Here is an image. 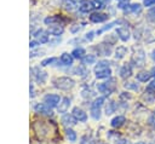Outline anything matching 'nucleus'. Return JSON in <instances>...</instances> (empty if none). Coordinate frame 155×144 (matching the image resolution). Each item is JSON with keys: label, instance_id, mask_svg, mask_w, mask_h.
I'll return each mask as SVG.
<instances>
[{"label": "nucleus", "instance_id": "f257e3e1", "mask_svg": "<svg viewBox=\"0 0 155 144\" xmlns=\"http://www.w3.org/2000/svg\"><path fill=\"white\" fill-rule=\"evenodd\" d=\"M51 126L52 123H47L46 121H35L33 123V129L40 138H50L51 137Z\"/></svg>", "mask_w": 155, "mask_h": 144}, {"label": "nucleus", "instance_id": "f03ea898", "mask_svg": "<svg viewBox=\"0 0 155 144\" xmlns=\"http://www.w3.org/2000/svg\"><path fill=\"white\" fill-rule=\"evenodd\" d=\"M94 74H96V77H98V79H105V77L110 76L111 70L107 62H99L94 67Z\"/></svg>", "mask_w": 155, "mask_h": 144}, {"label": "nucleus", "instance_id": "7ed1b4c3", "mask_svg": "<svg viewBox=\"0 0 155 144\" xmlns=\"http://www.w3.org/2000/svg\"><path fill=\"white\" fill-rule=\"evenodd\" d=\"M53 83H54V86H56L57 88H59V90H65V91H67V90H70V88L75 85L74 80L70 79V77H68V76L57 77V79H54Z\"/></svg>", "mask_w": 155, "mask_h": 144}, {"label": "nucleus", "instance_id": "20e7f679", "mask_svg": "<svg viewBox=\"0 0 155 144\" xmlns=\"http://www.w3.org/2000/svg\"><path fill=\"white\" fill-rule=\"evenodd\" d=\"M103 102H104V98L99 97V98H96L94 102L91 104V115L96 120H98L101 117V106H102Z\"/></svg>", "mask_w": 155, "mask_h": 144}, {"label": "nucleus", "instance_id": "39448f33", "mask_svg": "<svg viewBox=\"0 0 155 144\" xmlns=\"http://www.w3.org/2000/svg\"><path fill=\"white\" fill-rule=\"evenodd\" d=\"M98 90L102 92V93H104V94H110L114 90H115V87H116V85H115V79H110L109 81H107V82H103V83H99L98 86Z\"/></svg>", "mask_w": 155, "mask_h": 144}, {"label": "nucleus", "instance_id": "423d86ee", "mask_svg": "<svg viewBox=\"0 0 155 144\" xmlns=\"http://www.w3.org/2000/svg\"><path fill=\"white\" fill-rule=\"evenodd\" d=\"M61 98L58 94H46L44 97V103L46 105H48L50 108H53V106H57L58 103H59Z\"/></svg>", "mask_w": 155, "mask_h": 144}, {"label": "nucleus", "instance_id": "0eeeda50", "mask_svg": "<svg viewBox=\"0 0 155 144\" xmlns=\"http://www.w3.org/2000/svg\"><path fill=\"white\" fill-rule=\"evenodd\" d=\"M108 15L107 13H102V12H93L91 13L90 16V21L93 22V23H102V22H105L108 19Z\"/></svg>", "mask_w": 155, "mask_h": 144}, {"label": "nucleus", "instance_id": "6e6552de", "mask_svg": "<svg viewBox=\"0 0 155 144\" xmlns=\"http://www.w3.org/2000/svg\"><path fill=\"white\" fill-rule=\"evenodd\" d=\"M34 110L38 113V114H42V115H47V116H51L53 113L51 111V109H50V106L48 105H46V104H36L35 106H34Z\"/></svg>", "mask_w": 155, "mask_h": 144}, {"label": "nucleus", "instance_id": "1a4fd4ad", "mask_svg": "<svg viewBox=\"0 0 155 144\" xmlns=\"http://www.w3.org/2000/svg\"><path fill=\"white\" fill-rule=\"evenodd\" d=\"M73 116L78 121H81V122H85L87 120V114L82 109H80V108H74L73 109Z\"/></svg>", "mask_w": 155, "mask_h": 144}, {"label": "nucleus", "instance_id": "9d476101", "mask_svg": "<svg viewBox=\"0 0 155 144\" xmlns=\"http://www.w3.org/2000/svg\"><path fill=\"white\" fill-rule=\"evenodd\" d=\"M31 70L35 73V74H33V76H34V79H35V81H36V82H39V83H42V82L46 80L47 75H46V73H45V71H41V70H39V68H33Z\"/></svg>", "mask_w": 155, "mask_h": 144}, {"label": "nucleus", "instance_id": "9b49d317", "mask_svg": "<svg viewBox=\"0 0 155 144\" xmlns=\"http://www.w3.org/2000/svg\"><path fill=\"white\" fill-rule=\"evenodd\" d=\"M79 8H80L81 12H91L94 8L93 1L92 0H82L80 6H79Z\"/></svg>", "mask_w": 155, "mask_h": 144}, {"label": "nucleus", "instance_id": "f8f14e48", "mask_svg": "<svg viewBox=\"0 0 155 144\" xmlns=\"http://www.w3.org/2000/svg\"><path fill=\"white\" fill-rule=\"evenodd\" d=\"M116 34L119 35V38L122 40V41H127L130 39V30L125 27H121V28H117L116 29Z\"/></svg>", "mask_w": 155, "mask_h": 144}, {"label": "nucleus", "instance_id": "ddd939ff", "mask_svg": "<svg viewBox=\"0 0 155 144\" xmlns=\"http://www.w3.org/2000/svg\"><path fill=\"white\" fill-rule=\"evenodd\" d=\"M36 38H38V41L40 44H46L48 41V33L47 31H44V30H38L35 34H34Z\"/></svg>", "mask_w": 155, "mask_h": 144}, {"label": "nucleus", "instance_id": "4468645a", "mask_svg": "<svg viewBox=\"0 0 155 144\" xmlns=\"http://www.w3.org/2000/svg\"><path fill=\"white\" fill-rule=\"evenodd\" d=\"M63 27L61 25V24H52L50 28H48V33L50 34H52V35H54V36H58V35H61L62 33H63Z\"/></svg>", "mask_w": 155, "mask_h": 144}, {"label": "nucleus", "instance_id": "2eb2a0df", "mask_svg": "<svg viewBox=\"0 0 155 144\" xmlns=\"http://www.w3.org/2000/svg\"><path fill=\"white\" fill-rule=\"evenodd\" d=\"M70 105V99L69 98H63L62 102L58 105V113H67V110L69 109Z\"/></svg>", "mask_w": 155, "mask_h": 144}, {"label": "nucleus", "instance_id": "dca6fc26", "mask_svg": "<svg viewBox=\"0 0 155 144\" xmlns=\"http://www.w3.org/2000/svg\"><path fill=\"white\" fill-rule=\"evenodd\" d=\"M59 22H62V17L61 16H50L45 18V23L47 25H52V24H58Z\"/></svg>", "mask_w": 155, "mask_h": 144}, {"label": "nucleus", "instance_id": "f3484780", "mask_svg": "<svg viewBox=\"0 0 155 144\" xmlns=\"http://www.w3.org/2000/svg\"><path fill=\"white\" fill-rule=\"evenodd\" d=\"M73 54H69V53H67V52H64V53H62V56H61V62L64 64V65H70V64H73Z\"/></svg>", "mask_w": 155, "mask_h": 144}, {"label": "nucleus", "instance_id": "a211bd4d", "mask_svg": "<svg viewBox=\"0 0 155 144\" xmlns=\"http://www.w3.org/2000/svg\"><path fill=\"white\" fill-rule=\"evenodd\" d=\"M76 119L73 116V115H64L63 117H62V122H63V125H65V126H74L76 122Z\"/></svg>", "mask_w": 155, "mask_h": 144}, {"label": "nucleus", "instance_id": "6ab92c4d", "mask_svg": "<svg viewBox=\"0 0 155 144\" xmlns=\"http://www.w3.org/2000/svg\"><path fill=\"white\" fill-rule=\"evenodd\" d=\"M125 121H126V119L124 116H116V117H114L111 120V126L114 128H119V127H121L125 123Z\"/></svg>", "mask_w": 155, "mask_h": 144}, {"label": "nucleus", "instance_id": "aec40b11", "mask_svg": "<svg viewBox=\"0 0 155 144\" xmlns=\"http://www.w3.org/2000/svg\"><path fill=\"white\" fill-rule=\"evenodd\" d=\"M97 51H98L99 56H109V53L111 52L110 47H108V46H107V45H104V44L99 45V46L97 47Z\"/></svg>", "mask_w": 155, "mask_h": 144}, {"label": "nucleus", "instance_id": "412c9836", "mask_svg": "<svg viewBox=\"0 0 155 144\" xmlns=\"http://www.w3.org/2000/svg\"><path fill=\"white\" fill-rule=\"evenodd\" d=\"M132 74V71H131V67L126 63V64H124L122 65V68L120 69V75H121V77H128L130 75Z\"/></svg>", "mask_w": 155, "mask_h": 144}, {"label": "nucleus", "instance_id": "4be33fe9", "mask_svg": "<svg viewBox=\"0 0 155 144\" xmlns=\"http://www.w3.org/2000/svg\"><path fill=\"white\" fill-rule=\"evenodd\" d=\"M126 52H127V48H126L125 46H119V47L116 48V51H115V57H116L117 59H120V58H122V57L126 54Z\"/></svg>", "mask_w": 155, "mask_h": 144}, {"label": "nucleus", "instance_id": "5701e85b", "mask_svg": "<svg viewBox=\"0 0 155 144\" xmlns=\"http://www.w3.org/2000/svg\"><path fill=\"white\" fill-rule=\"evenodd\" d=\"M63 6L65 10H69V11H73L75 7H76V4L74 0H63Z\"/></svg>", "mask_w": 155, "mask_h": 144}, {"label": "nucleus", "instance_id": "b1692460", "mask_svg": "<svg viewBox=\"0 0 155 144\" xmlns=\"http://www.w3.org/2000/svg\"><path fill=\"white\" fill-rule=\"evenodd\" d=\"M81 59H82V64H93L96 62V57L93 54H86Z\"/></svg>", "mask_w": 155, "mask_h": 144}, {"label": "nucleus", "instance_id": "393cba45", "mask_svg": "<svg viewBox=\"0 0 155 144\" xmlns=\"http://www.w3.org/2000/svg\"><path fill=\"white\" fill-rule=\"evenodd\" d=\"M71 54H73L74 58H82V57L85 56V50H84L82 47H78V48H75V50L71 52Z\"/></svg>", "mask_w": 155, "mask_h": 144}, {"label": "nucleus", "instance_id": "a878e982", "mask_svg": "<svg viewBox=\"0 0 155 144\" xmlns=\"http://www.w3.org/2000/svg\"><path fill=\"white\" fill-rule=\"evenodd\" d=\"M150 76H151V74L150 73H148V71H142V73H139V74H137V79L139 80V81H148L149 79H150Z\"/></svg>", "mask_w": 155, "mask_h": 144}, {"label": "nucleus", "instance_id": "bb28decb", "mask_svg": "<svg viewBox=\"0 0 155 144\" xmlns=\"http://www.w3.org/2000/svg\"><path fill=\"white\" fill-rule=\"evenodd\" d=\"M65 134H67V138H68L70 142H75V140H76V133H75L73 129L67 128V129H65Z\"/></svg>", "mask_w": 155, "mask_h": 144}, {"label": "nucleus", "instance_id": "cd10ccee", "mask_svg": "<svg viewBox=\"0 0 155 144\" xmlns=\"http://www.w3.org/2000/svg\"><path fill=\"white\" fill-rule=\"evenodd\" d=\"M115 108H116L115 102H109V103H108V105H107V108H105V114H107V115L113 114V113H114V110H115Z\"/></svg>", "mask_w": 155, "mask_h": 144}, {"label": "nucleus", "instance_id": "c85d7f7f", "mask_svg": "<svg viewBox=\"0 0 155 144\" xmlns=\"http://www.w3.org/2000/svg\"><path fill=\"white\" fill-rule=\"evenodd\" d=\"M117 22H111V23H109V24H107L105 27H103L102 29H99V30H97V34H101L102 31H105V30H108V29H110L113 25H115Z\"/></svg>", "mask_w": 155, "mask_h": 144}, {"label": "nucleus", "instance_id": "c756f323", "mask_svg": "<svg viewBox=\"0 0 155 144\" xmlns=\"http://www.w3.org/2000/svg\"><path fill=\"white\" fill-rule=\"evenodd\" d=\"M54 61H56V58H54V57L46 58V59H44V61L41 62V65H42V67H46V65H48V64H52Z\"/></svg>", "mask_w": 155, "mask_h": 144}, {"label": "nucleus", "instance_id": "7c9ffc66", "mask_svg": "<svg viewBox=\"0 0 155 144\" xmlns=\"http://www.w3.org/2000/svg\"><path fill=\"white\" fill-rule=\"evenodd\" d=\"M93 1V6H94V8H102L103 7V2H102V0H92Z\"/></svg>", "mask_w": 155, "mask_h": 144}, {"label": "nucleus", "instance_id": "2f4dec72", "mask_svg": "<svg viewBox=\"0 0 155 144\" xmlns=\"http://www.w3.org/2000/svg\"><path fill=\"white\" fill-rule=\"evenodd\" d=\"M147 90H148L149 92H154V93H155V81H151V82L148 85Z\"/></svg>", "mask_w": 155, "mask_h": 144}, {"label": "nucleus", "instance_id": "473e14b6", "mask_svg": "<svg viewBox=\"0 0 155 144\" xmlns=\"http://www.w3.org/2000/svg\"><path fill=\"white\" fill-rule=\"evenodd\" d=\"M148 17L151 18V19H155V7H153L148 11Z\"/></svg>", "mask_w": 155, "mask_h": 144}, {"label": "nucleus", "instance_id": "72a5a7b5", "mask_svg": "<svg viewBox=\"0 0 155 144\" xmlns=\"http://www.w3.org/2000/svg\"><path fill=\"white\" fill-rule=\"evenodd\" d=\"M134 82H128V83H125V87L126 88H133V90H138V85H133Z\"/></svg>", "mask_w": 155, "mask_h": 144}, {"label": "nucleus", "instance_id": "f704fd0d", "mask_svg": "<svg viewBox=\"0 0 155 144\" xmlns=\"http://www.w3.org/2000/svg\"><path fill=\"white\" fill-rule=\"evenodd\" d=\"M143 4L144 6H151V5H155V0H144Z\"/></svg>", "mask_w": 155, "mask_h": 144}, {"label": "nucleus", "instance_id": "c9c22d12", "mask_svg": "<svg viewBox=\"0 0 155 144\" xmlns=\"http://www.w3.org/2000/svg\"><path fill=\"white\" fill-rule=\"evenodd\" d=\"M39 44H40L39 41H35V40H33V41H30V42H29V47H30V48H35V47H36Z\"/></svg>", "mask_w": 155, "mask_h": 144}, {"label": "nucleus", "instance_id": "e433bc0d", "mask_svg": "<svg viewBox=\"0 0 155 144\" xmlns=\"http://www.w3.org/2000/svg\"><path fill=\"white\" fill-rule=\"evenodd\" d=\"M93 34H94V31H90V33H87V34H86V40L91 41V40L93 39Z\"/></svg>", "mask_w": 155, "mask_h": 144}, {"label": "nucleus", "instance_id": "4c0bfd02", "mask_svg": "<svg viewBox=\"0 0 155 144\" xmlns=\"http://www.w3.org/2000/svg\"><path fill=\"white\" fill-rule=\"evenodd\" d=\"M79 29H80V27H79L78 24H75V27H73V28H71L70 30H71V33H76V31L79 30Z\"/></svg>", "mask_w": 155, "mask_h": 144}, {"label": "nucleus", "instance_id": "58836bf2", "mask_svg": "<svg viewBox=\"0 0 155 144\" xmlns=\"http://www.w3.org/2000/svg\"><path fill=\"white\" fill-rule=\"evenodd\" d=\"M35 96V93H34V87H33V85H30V97H34Z\"/></svg>", "mask_w": 155, "mask_h": 144}, {"label": "nucleus", "instance_id": "ea45409f", "mask_svg": "<svg viewBox=\"0 0 155 144\" xmlns=\"http://www.w3.org/2000/svg\"><path fill=\"white\" fill-rule=\"evenodd\" d=\"M115 144H126V140L125 139H120V140H116Z\"/></svg>", "mask_w": 155, "mask_h": 144}, {"label": "nucleus", "instance_id": "a19ab883", "mask_svg": "<svg viewBox=\"0 0 155 144\" xmlns=\"http://www.w3.org/2000/svg\"><path fill=\"white\" fill-rule=\"evenodd\" d=\"M145 144H155V140H151V142H149V143H145Z\"/></svg>", "mask_w": 155, "mask_h": 144}, {"label": "nucleus", "instance_id": "79ce46f5", "mask_svg": "<svg viewBox=\"0 0 155 144\" xmlns=\"http://www.w3.org/2000/svg\"><path fill=\"white\" fill-rule=\"evenodd\" d=\"M130 0H121V2H128Z\"/></svg>", "mask_w": 155, "mask_h": 144}, {"label": "nucleus", "instance_id": "37998d69", "mask_svg": "<svg viewBox=\"0 0 155 144\" xmlns=\"http://www.w3.org/2000/svg\"><path fill=\"white\" fill-rule=\"evenodd\" d=\"M153 73H155V68H154V69H153ZM154 75H155V74H154Z\"/></svg>", "mask_w": 155, "mask_h": 144}, {"label": "nucleus", "instance_id": "c03bdc74", "mask_svg": "<svg viewBox=\"0 0 155 144\" xmlns=\"http://www.w3.org/2000/svg\"><path fill=\"white\" fill-rule=\"evenodd\" d=\"M137 144H144V143H137Z\"/></svg>", "mask_w": 155, "mask_h": 144}, {"label": "nucleus", "instance_id": "a18cd8bd", "mask_svg": "<svg viewBox=\"0 0 155 144\" xmlns=\"http://www.w3.org/2000/svg\"><path fill=\"white\" fill-rule=\"evenodd\" d=\"M119 1H121V0H119Z\"/></svg>", "mask_w": 155, "mask_h": 144}, {"label": "nucleus", "instance_id": "49530a36", "mask_svg": "<svg viewBox=\"0 0 155 144\" xmlns=\"http://www.w3.org/2000/svg\"><path fill=\"white\" fill-rule=\"evenodd\" d=\"M105 1H107V0H105ZM108 1H109V0H108Z\"/></svg>", "mask_w": 155, "mask_h": 144}]
</instances>
